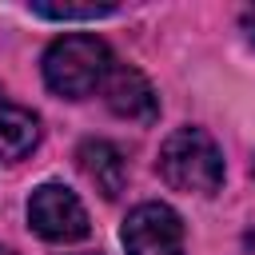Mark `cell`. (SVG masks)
I'll return each mask as SVG.
<instances>
[{"mask_svg": "<svg viewBox=\"0 0 255 255\" xmlns=\"http://www.w3.org/2000/svg\"><path fill=\"white\" fill-rule=\"evenodd\" d=\"M112 68H116V56L100 36H80V32L60 36L44 52V84L68 100H84L100 92Z\"/></svg>", "mask_w": 255, "mask_h": 255, "instance_id": "1", "label": "cell"}, {"mask_svg": "<svg viewBox=\"0 0 255 255\" xmlns=\"http://www.w3.org/2000/svg\"><path fill=\"white\" fill-rule=\"evenodd\" d=\"M159 175L187 195H215L223 187V151L203 128H175L159 147Z\"/></svg>", "mask_w": 255, "mask_h": 255, "instance_id": "2", "label": "cell"}, {"mask_svg": "<svg viewBox=\"0 0 255 255\" xmlns=\"http://www.w3.org/2000/svg\"><path fill=\"white\" fill-rule=\"evenodd\" d=\"M28 223L48 243H76L92 231L80 195L64 183H40L28 195Z\"/></svg>", "mask_w": 255, "mask_h": 255, "instance_id": "3", "label": "cell"}, {"mask_svg": "<svg viewBox=\"0 0 255 255\" xmlns=\"http://www.w3.org/2000/svg\"><path fill=\"white\" fill-rule=\"evenodd\" d=\"M120 239L128 255H183V219L167 203H139L124 219Z\"/></svg>", "mask_w": 255, "mask_h": 255, "instance_id": "4", "label": "cell"}, {"mask_svg": "<svg viewBox=\"0 0 255 255\" xmlns=\"http://www.w3.org/2000/svg\"><path fill=\"white\" fill-rule=\"evenodd\" d=\"M104 100L108 108L120 116V120H131V124H151L159 116V96L155 88L147 84L143 72L128 68V64H116L112 76L104 80Z\"/></svg>", "mask_w": 255, "mask_h": 255, "instance_id": "5", "label": "cell"}, {"mask_svg": "<svg viewBox=\"0 0 255 255\" xmlns=\"http://www.w3.org/2000/svg\"><path fill=\"white\" fill-rule=\"evenodd\" d=\"M76 159H80V171L88 175V183H92L104 199H116V195L124 191V183H128V163H124V155H120L116 143H108V139H84L80 151H76Z\"/></svg>", "mask_w": 255, "mask_h": 255, "instance_id": "6", "label": "cell"}, {"mask_svg": "<svg viewBox=\"0 0 255 255\" xmlns=\"http://www.w3.org/2000/svg\"><path fill=\"white\" fill-rule=\"evenodd\" d=\"M36 143H40V120H36V112L12 104L4 96V88H0V159L16 163Z\"/></svg>", "mask_w": 255, "mask_h": 255, "instance_id": "7", "label": "cell"}, {"mask_svg": "<svg viewBox=\"0 0 255 255\" xmlns=\"http://www.w3.org/2000/svg\"><path fill=\"white\" fill-rule=\"evenodd\" d=\"M28 8L44 20H100L116 12V4H52V0H32Z\"/></svg>", "mask_w": 255, "mask_h": 255, "instance_id": "8", "label": "cell"}, {"mask_svg": "<svg viewBox=\"0 0 255 255\" xmlns=\"http://www.w3.org/2000/svg\"><path fill=\"white\" fill-rule=\"evenodd\" d=\"M243 28H247V32H251V36H255V4H251V8H247V12H243Z\"/></svg>", "mask_w": 255, "mask_h": 255, "instance_id": "9", "label": "cell"}, {"mask_svg": "<svg viewBox=\"0 0 255 255\" xmlns=\"http://www.w3.org/2000/svg\"><path fill=\"white\" fill-rule=\"evenodd\" d=\"M0 255H12V251H4V247H0Z\"/></svg>", "mask_w": 255, "mask_h": 255, "instance_id": "10", "label": "cell"}]
</instances>
